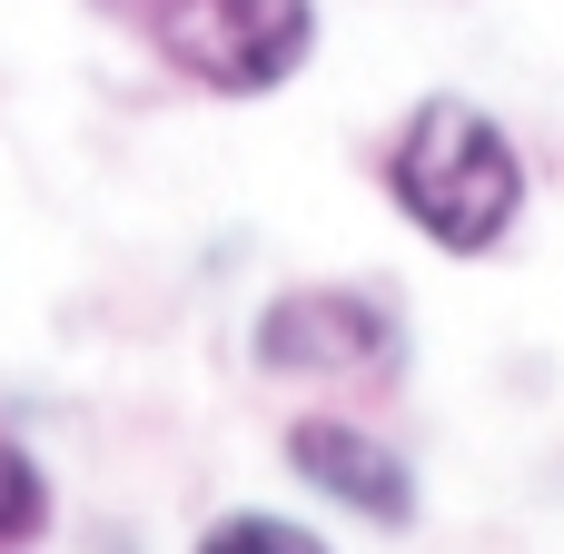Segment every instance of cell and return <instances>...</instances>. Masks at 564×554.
Instances as JSON below:
<instances>
[{"label":"cell","mask_w":564,"mask_h":554,"mask_svg":"<svg viewBox=\"0 0 564 554\" xmlns=\"http://www.w3.org/2000/svg\"><path fill=\"white\" fill-rule=\"evenodd\" d=\"M377 188H387V208H397L436 258H456V268L506 258V248L525 238V218H535V159H525L516 119L486 109V99H466V89L406 99V119H397L387 149H377Z\"/></svg>","instance_id":"cell-1"},{"label":"cell","mask_w":564,"mask_h":554,"mask_svg":"<svg viewBox=\"0 0 564 554\" xmlns=\"http://www.w3.org/2000/svg\"><path fill=\"white\" fill-rule=\"evenodd\" d=\"M248 367L268 387H397L416 367V317L377 278H288L248 317Z\"/></svg>","instance_id":"cell-2"},{"label":"cell","mask_w":564,"mask_h":554,"mask_svg":"<svg viewBox=\"0 0 564 554\" xmlns=\"http://www.w3.org/2000/svg\"><path fill=\"white\" fill-rule=\"evenodd\" d=\"M139 40L159 50L169 79H188L208 99H278L307 79L327 10L317 0H159Z\"/></svg>","instance_id":"cell-3"},{"label":"cell","mask_w":564,"mask_h":554,"mask_svg":"<svg viewBox=\"0 0 564 554\" xmlns=\"http://www.w3.org/2000/svg\"><path fill=\"white\" fill-rule=\"evenodd\" d=\"M278 466L297 476V496H317L327 515H347V525H367V535H406V525L426 515V476H416V456L387 446L367 416H337V406L288 416Z\"/></svg>","instance_id":"cell-4"},{"label":"cell","mask_w":564,"mask_h":554,"mask_svg":"<svg viewBox=\"0 0 564 554\" xmlns=\"http://www.w3.org/2000/svg\"><path fill=\"white\" fill-rule=\"evenodd\" d=\"M50 535H59V476H50V456H40L30 436L0 426V545L40 554Z\"/></svg>","instance_id":"cell-5"},{"label":"cell","mask_w":564,"mask_h":554,"mask_svg":"<svg viewBox=\"0 0 564 554\" xmlns=\"http://www.w3.org/2000/svg\"><path fill=\"white\" fill-rule=\"evenodd\" d=\"M188 554H337L307 515H288V506H218L198 535H188Z\"/></svg>","instance_id":"cell-6"},{"label":"cell","mask_w":564,"mask_h":554,"mask_svg":"<svg viewBox=\"0 0 564 554\" xmlns=\"http://www.w3.org/2000/svg\"><path fill=\"white\" fill-rule=\"evenodd\" d=\"M79 10H99V20H119V30H149L159 0H79Z\"/></svg>","instance_id":"cell-7"},{"label":"cell","mask_w":564,"mask_h":554,"mask_svg":"<svg viewBox=\"0 0 564 554\" xmlns=\"http://www.w3.org/2000/svg\"><path fill=\"white\" fill-rule=\"evenodd\" d=\"M0 554H10V545H0Z\"/></svg>","instance_id":"cell-8"}]
</instances>
